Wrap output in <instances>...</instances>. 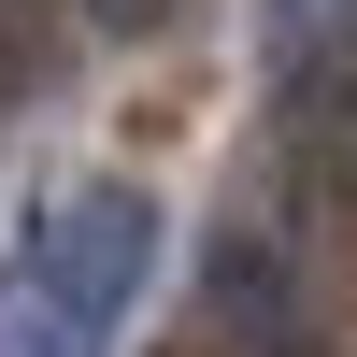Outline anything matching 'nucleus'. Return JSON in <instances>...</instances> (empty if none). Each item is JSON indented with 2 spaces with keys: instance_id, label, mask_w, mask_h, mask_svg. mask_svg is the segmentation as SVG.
Instances as JSON below:
<instances>
[{
  "instance_id": "2",
  "label": "nucleus",
  "mask_w": 357,
  "mask_h": 357,
  "mask_svg": "<svg viewBox=\"0 0 357 357\" xmlns=\"http://www.w3.org/2000/svg\"><path fill=\"white\" fill-rule=\"evenodd\" d=\"M215 314H229V329H286V257H272V229H229V243H215Z\"/></svg>"
},
{
  "instance_id": "1",
  "label": "nucleus",
  "mask_w": 357,
  "mask_h": 357,
  "mask_svg": "<svg viewBox=\"0 0 357 357\" xmlns=\"http://www.w3.org/2000/svg\"><path fill=\"white\" fill-rule=\"evenodd\" d=\"M143 272H158V200H143V186H72V200H43L29 286H43L72 329H114V314L143 301Z\"/></svg>"
},
{
  "instance_id": "4",
  "label": "nucleus",
  "mask_w": 357,
  "mask_h": 357,
  "mask_svg": "<svg viewBox=\"0 0 357 357\" xmlns=\"http://www.w3.org/2000/svg\"><path fill=\"white\" fill-rule=\"evenodd\" d=\"M100 29H172V0H86Z\"/></svg>"
},
{
  "instance_id": "3",
  "label": "nucleus",
  "mask_w": 357,
  "mask_h": 357,
  "mask_svg": "<svg viewBox=\"0 0 357 357\" xmlns=\"http://www.w3.org/2000/svg\"><path fill=\"white\" fill-rule=\"evenodd\" d=\"M0 357H100V329H72L29 272H0Z\"/></svg>"
},
{
  "instance_id": "5",
  "label": "nucleus",
  "mask_w": 357,
  "mask_h": 357,
  "mask_svg": "<svg viewBox=\"0 0 357 357\" xmlns=\"http://www.w3.org/2000/svg\"><path fill=\"white\" fill-rule=\"evenodd\" d=\"M272 357H329V343H301V329H272Z\"/></svg>"
}]
</instances>
